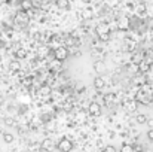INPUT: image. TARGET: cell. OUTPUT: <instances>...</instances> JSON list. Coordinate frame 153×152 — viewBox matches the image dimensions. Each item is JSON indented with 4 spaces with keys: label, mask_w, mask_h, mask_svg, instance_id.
<instances>
[{
    "label": "cell",
    "mask_w": 153,
    "mask_h": 152,
    "mask_svg": "<svg viewBox=\"0 0 153 152\" xmlns=\"http://www.w3.org/2000/svg\"><path fill=\"white\" fill-rule=\"evenodd\" d=\"M9 0H0V3H7Z\"/></svg>",
    "instance_id": "484cf974"
},
{
    "label": "cell",
    "mask_w": 153,
    "mask_h": 152,
    "mask_svg": "<svg viewBox=\"0 0 153 152\" xmlns=\"http://www.w3.org/2000/svg\"><path fill=\"white\" fill-rule=\"evenodd\" d=\"M3 142L4 143H12L13 142V134H10V133H3Z\"/></svg>",
    "instance_id": "4fadbf2b"
},
{
    "label": "cell",
    "mask_w": 153,
    "mask_h": 152,
    "mask_svg": "<svg viewBox=\"0 0 153 152\" xmlns=\"http://www.w3.org/2000/svg\"><path fill=\"white\" fill-rule=\"evenodd\" d=\"M147 139L153 142V128H149V131H147Z\"/></svg>",
    "instance_id": "7402d4cb"
},
{
    "label": "cell",
    "mask_w": 153,
    "mask_h": 152,
    "mask_svg": "<svg viewBox=\"0 0 153 152\" xmlns=\"http://www.w3.org/2000/svg\"><path fill=\"white\" fill-rule=\"evenodd\" d=\"M67 57H68V51H67V48H64V46H58L56 49L53 51V58L55 60L64 61Z\"/></svg>",
    "instance_id": "7a4b0ae2"
},
{
    "label": "cell",
    "mask_w": 153,
    "mask_h": 152,
    "mask_svg": "<svg viewBox=\"0 0 153 152\" xmlns=\"http://www.w3.org/2000/svg\"><path fill=\"white\" fill-rule=\"evenodd\" d=\"M102 152H116V148H114V146H111V145H108V146H105V148H104V151Z\"/></svg>",
    "instance_id": "44dd1931"
},
{
    "label": "cell",
    "mask_w": 153,
    "mask_h": 152,
    "mask_svg": "<svg viewBox=\"0 0 153 152\" xmlns=\"http://www.w3.org/2000/svg\"><path fill=\"white\" fill-rule=\"evenodd\" d=\"M120 152H134V146L129 143H123L120 146Z\"/></svg>",
    "instance_id": "9a60e30c"
},
{
    "label": "cell",
    "mask_w": 153,
    "mask_h": 152,
    "mask_svg": "<svg viewBox=\"0 0 153 152\" xmlns=\"http://www.w3.org/2000/svg\"><path fill=\"white\" fill-rule=\"evenodd\" d=\"M126 107H128V110H132V112H134V110L137 109V101H131V103H128Z\"/></svg>",
    "instance_id": "d6986e66"
},
{
    "label": "cell",
    "mask_w": 153,
    "mask_h": 152,
    "mask_svg": "<svg viewBox=\"0 0 153 152\" xmlns=\"http://www.w3.org/2000/svg\"><path fill=\"white\" fill-rule=\"evenodd\" d=\"M113 100V94H110V96H105V103H111Z\"/></svg>",
    "instance_id": "603a6c76"
},
{
    "label": "cell",
    "mask_w": 153,
    "mask_h": 152,
    "mask_svg": "<svg viewBox=\"0 0 153 152\" xmlns=\"http://www.w3.org/2000/svg\"><path fill=\"white\" fill-rule=\"evenodd\" d=\"M56 6L59 9H68L70 3H68V0H56Z\"/></svg>",
    "instance_id": "7c38bea8"
},
{
    "label": "cell",
    "mask_w": 153,
    "mask_h": 152,
    "mask_svg": "<svg viewBox=\"0 0 153 152\" xmlns=\"http://www.w3.org/2000/svg\"><path fill=\"white\" fill-rule=\"evenodd\" d=\"M53 148H55V146H53L51 139H45V140H43V143H42V149H43V151H52Z\"/></svg>",
    "instance_id": "8992f818"
},
{
    "label": "cell",
    "mask_w": 153,
    "mask_h": 152,
    "mask_svg": "<svg viewBox=\"0 0 153 152\" xmlns=\"http://www.w3.org/2000/svg\"><path fill=\"white\" fill-rule=\"evenodd\" d=\"M15 57H16V60H22V58L27 57V51L22 49V48H19V49L15 51Z\"/></svg>",
    "instance_id": "30bf717a"
},
{
    "label": "cell",
    "mask_w": 153,
    "mask_h": 152,
    "mask_svg": "<svg viewBox=\"0 0 153 152\" xmlns=\"http://www.w3.org/2000/svg\"><path fill=\"white\" fill-rule=\"evenodd\" d=\"M147 125H149V128H153V118L147 119Z\"/></svg>",
    "instance_id": "cb8c5ba5"
},
{
    "label": "cell",
    "mask_w": 153,
    "mask_h": 152,
    "mask_svg": "<svg viewBox=\"0 0 153 152\" xmlns=\"http://www.w3.org/2000/svg\"><path fill=\"white\" fill-rule=\"evenodd\" d=\"M98 37L101 39V40H108V37H110V33H98Z\"/></svg>",
    "instance_id": "ffe728a7"
},
{
    "label": "cell",
    "mask_w": 153,
    "mask_h": 152,
    "mask_svg": "<svg viewBox=\"0 0 153 152\" xmlns=\"http://www.w3.org/2000/svg\"><path fill=\"white\" fill-rule=\"evenodd\" d=\"M4 124H6L7 127H12V125L15 124V119H13L12 116H6V118H4Z\"/></svg>",
    "instance_id": "ac0fdd59"
},
{
    "label": "cell",
    "mask_w": 153,
    "mask_h": 152,
    "mask_svg": "<svg viewBox=\"0 0 153 152\" xmlns=\"http://www.w3.org/2000/svg\"><path fill=\"white\" fill-rule=\"evenodd\" d=\"M21 9L22 10H30V9H33V1L31 0H22L21 1Z\"/></svg>",
    "instance_id": "52a82bcc"
},
{
    "label": "cell",
    "mask_w": 153,
    "mask_h": 152,
    "mask_svg": "<svg viewBox=\"0 0 153 152\" xmlns=\"http://www.w3.org/2000/svg\"><path fill=\"white\" fill-rule=\"evenodd\" d=\"M105 63L104 61H97V63H94V70L97 72V73H100V75H102L104 72H105Z\"/></svg>",
    "instance_id": "277c9868"
},
{
    "label": "cell",
    "mask_w": 153,
    "mask_h": 152,
    "mask_svg": "<svg viewBox=\"0 0 153 152\" xmlns=\"http://www.w3.org/2000/svg\"><path fill=\"white\" fill-rule=\"evenodd\" d=\"M82 1H83V3H91L92 0H82Z\"/></svg>",
    "instance_id": "d4e9b609"
},
{
    "label": "cell",
    "mask_w": 153,
    "mask_h": 152,
    "mask_svg": "<svg viewBox=\"0 0 153 152\" xmlns=\"http://www.w3.org/2000/svg\"><path fill=\"white\" fill-rule=\"evenodd\" d=\"M56 148H58L59 152H71L73 151V143H71V140H68V139L64 137V139H61L58 142Z\"/></svg>",
    "instance_id": "6da1fadb"
},
{
    "label": "cell",
    "mask_w": 153,
    "mask_h": 152,
    "mask_svg": "<svg viewBox=\"0 0 153 152\" xmlns=\"http://www.w3.org/2000/svg\"><path fill=\"white\" fill-rule=\"evenodd\" d=\"M89 115L91 116H100L101 115V106L98 103H91L89 104Z\"/></svg>",
    "instance_id": "3957f363"
},
{
    "label": "cell",
    "mask_w": 153,
    "mask_h": 152,
    "mask_svg": "<svg viewBox=\"0 0 153 152\" xmlns=\"http://www.w3.org/2000/svg\"><path fill=\"white\" fill-rule=\"evenodd\" d=\"M16 21H19V22H27V21H28V18H27V15H25V10L16 13Z\"/></svg>",
    "instance_id": "8fae6325"
},
{
    "label": "cell",
    "mask_w": 153,
    "mask_h": 152,
    "mask_svg": "<svg viewBox=\"0 0 153 152\" xmlns=\"http://www.w3.org/2000/svg\"><path fill=\"white\" fill-rule=\"evenodd\" d=\"M94 87H95L97 90H102V88L105 87V81H104L102 76H97V78L94 79Z\"/></svg>",
    "instance_id": "5b68a950"
},
{
    "label": "cell",
    "mask_w": 153,
    "mask_h": 152,
    "mask_svg": "<svg viewBox=\"0 0 153 152\" xmlns=\"http://www.w3.org/2000/svg\"><path fill=\"white\" fill-rule=\"evenodd\" d=\"M61 66H62V61H59V60H55V58H53V61L51 63L52 70H59V69H61Z\"/></svg>",
    "instance_id": "5bb4252c"
},
{
    "label": "cell",
    "mask_w": 153,
    "mask_h": 152,
    "mask_svg": "<svg viewBox=\"0 0 153 152\" xmlns=\"http://www.w3.org/2000/svg\"><path fill=\"white\" fill-rule=\"evenodd\" d=\"M128 25H129L128 18H122V19H120V22H119V27H120L122 30H126V28H128Z\"/></svg>",
    "instance_id": "2e32d148"
},
{
    "label": "cell",
    "mask_w": 153,
    "mask_h": 152,
    "mask_svg": "<svg viewBox=\"0 0 153 152\" xmlns=\"http://www.w3.org/2000/svg\"><path fill=\"white\" fill-rule=\"evenodd\" d=\"M138 67H140V72H147L150 66H149V63H147V61H141V63L138 64Z\"/></svg>",
    "instance_id": "e0dca14e"
},
{
    "label": "cell",
    "mask_w": 153,
    "mask_h": 152,
    "mask_svg": "<svg viewBox=\"0 0 153 152\" xmlns=\"http://www.w3.org/2000/svg\"><path fill=\"white\" fill-rule=\"evenodd\" d=\"M9 69H10L12 72H18V70L21 69V64H19V61H18V60H13V61H10V63H9Z\"/></svg>",
    "instance_id": "ba28073f"
},
{
    "label": "cell",
    "mask_w": 153,
    "mask_h": 152,
    "mask_svg": "<svg viewBox=\"0 0 153 152\" xmlns=\"http://www.w3.org/2000/svg\"><path fill=\"white\" fill-rule=\"evenodd\" d=\"M147 115H144V113H138L137 116H135V121L138 122V124H147Z\"/></svg>",
    "instance_id": "9c48e42d"
}]
</instances>
